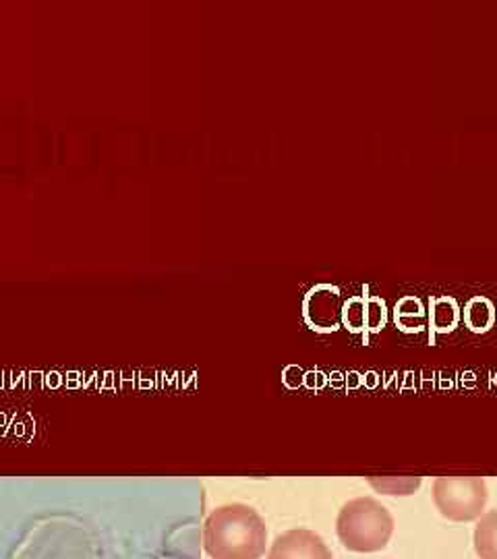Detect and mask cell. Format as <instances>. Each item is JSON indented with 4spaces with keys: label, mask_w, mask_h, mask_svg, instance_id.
<instances>
[{
    "label": "cell",
    "mask_w": 497,
    "mask_h": 559,
    "mask_svg": "<svg viewBox=\"0 0 497 559\" xmlns=\"http://www.w3.org/2000/svg\"><path fill=\"white\" fill-rule=\"evenodd\" d=\"M369 483L379 491H386L388 496H411L421 485V479H371Z\"/></svg>",
    "instance_id": "obj_6"
},
{
    "label": "cell",
    "mask_w": 497,
    "mask_h": 559,
    "mask_svg": "<svg viewBox=\"0 0 497 559\" xmlns=\"http://www.w3.org/2000/svg\"><path fill=\"white\" fill-rule=\"evenodd\" d=\"M487 498V483L478 477H439L434 483L436 508L452 522L481 519Z\"/></svg>",
    "instance_id": "obj_3"
},
{
    "label": "cell",
    "mask_w": 497,
    "mask_h": 559,
    "mask_svg": "<svg viewBox=\"0 0 497 559\" xmlns=\"http://www.w3.org/2000/svg\"><path fill=\"white\" fill-rule=\"evenodd\" d=\"M265 545V522L251 506H220L205 520L203 547L212 559H261Z\"/></svg>",
    "instance_id": "obj_1"
},
{
    "label": "cell",
    "mask_w": 497,
    "mask_h": 559,
    "mask_svg": "<svg viewBox=\"0 0 497 559\" xmlns=\"http://www.w3.org/2000/svg\"><path fill=\"white\" fill-rule=\"evenodd\" d=\"M339 539L355 554H376L388 547L394 535V519L374 498H357L340 510L336 520Z\"/></svg>",
    "instance_id": "obj_2"
},
{
    "label": "cell",
    "mask_w": 497,
    "mask_h": 559,
    "mask_svg": "<svg viewBox=\"0 0 497 559\" xmlns=\"http://www.w3.org/2000/svg\"><path fill=\"white\" fill-rule=\"evenodd\" d=\"M475 551L481 559H497V510L483 514L478 520Z\"/></svg>",
    "instance_id": "obj_5"
},
{
    "label": "cell",
    "mask_w": 497,
    "mask_h": 559,
    "mask_svg": "<svg viewBox=\"0 0 497 559\" xmlns=\"http://www.w3.org/2000/svg\"><path fill=\"white\" fill-rule=\"evenodd\" d=\"M268 559H332V551L318 533L295 528L276 537Z\"/></svg>",
    "instance_id": "obj_4"
}]
</instances>
